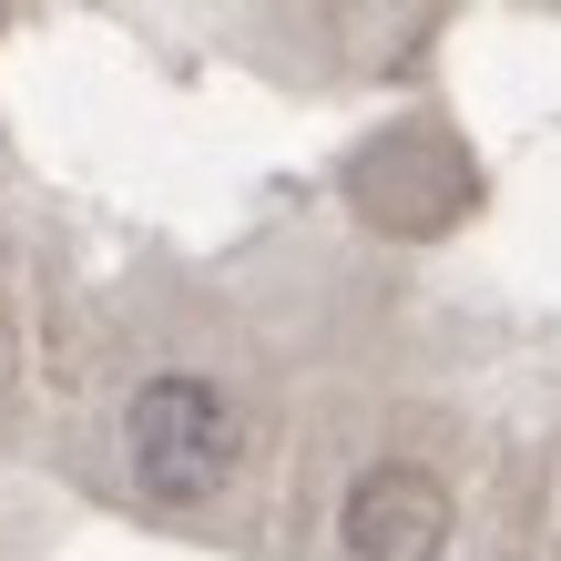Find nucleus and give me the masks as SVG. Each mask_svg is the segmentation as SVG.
Here are the masks:
<instances>
[{"mask_svg":"<svg viewBox=\"0 0 561 561\" xmlns=\"http://www.w3.org/2000/svg\"><path fill=\"white\" fill-rule=\"evenodd\" d=\"M439 541H449V490L428 470H409V459H378L337 511L347 561H439Z\"/></svg>","mask_w":561,"mask_h":561,"instance_id":"2","label":"nucleus"},{"mask_svg":"<svg viewBox=\"0 0 561 561\" xmlns=\"http://www.w3.org/2000/svg\"><path fill=\"white\" fill-rule=\"evenodd\" d=\"M123 449H134V480H144V501L163 511H194V501H215L225 470H236V449H245V419L236 399H225L215 378H144L134 388V409H123Z\"/></svg>","mask_w":561,"mask_h":561,"instance_id":"1","label":"nucleus"}]
</instances>
